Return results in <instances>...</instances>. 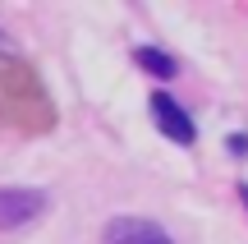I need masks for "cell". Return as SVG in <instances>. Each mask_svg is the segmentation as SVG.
Masks as SVG:
<instances>
[{
	"mask_svg": "<svg viewBox=\"0 0 248 244\" xmlns=\"http://www.w3.org/2000/svg\"><path fill=\"white\" fill-rule=\"evenodd\" d=\"M239 198H244V208H248V184H239Z\"/></svg>",
	"mask_w": 248,
	"mask_h": 244,
	"instance_id": "cell-6",
	"label": "cell"
},
{
	"mask_svg": "<svg viewBox=\"0 0 248 244\" xmlns=\"http://www.w3.org/2000/svg\"><path fill=\"white\" fill-rule=\"evenodd\" d=\"M147 111H152V120H156V129L170 138V143H179V147H188L198 138V125H193V115H188L184 106H179L170 92H152V101H147Z\"/></svg>",
	"mask_w": 248,
	"mask_h": 244,
	"instance_id": "cell-1",
	"label": "cell"
},
{
	"mask_svg": "<svg viewBox=\"0 0 248 244\" xmlns=\"http://www.w3.org/2000/svg\"><path fill=\"white\" fill-rule=\"evenodd\" d=\"M46 212L42 189H0V230H18Z\"/></svg>",
	"mask_w": 248,
	"mask_h": 244,
	"instance_id": "cell-3",
	"label": "cell"
},
{
	"mask_svg": "<svg viewBox=\"0 0 248 244\" xmlns=\"http://www.w3.org/2000/svg\"><path fill=\"white\" fill-rule=\"evenodd\" d=\"M0 51H9V42H5V33H0Z\"/></svg>",
	"mask_w": 248,
	"mask_h": 244,
	"instance_id": "cell-7",
	"label": "cell"
},
{
	"mask_svg": "<svg viewBox=\"0 0 248 244\" xmlns=\"http://www.w3.org/2000/svg\"><path fill=\"white\" fill-rule=\"evenodd\" d=\"M133 60H138V65H142L147 74H156V79H175V74H179L175 55L156 51V46H138V51H133Z\"/></svg>",
	"mask_w": 248,
	"mask_h": 244,
	"instance_id": "cell-4",
	"label": "cell"
},
{
	"mask_svg": "<svg viewBox=\"0 0 248 244\" xmlns=\"http://www.w3.org/2000/svg\"><path fill=\"white\" fill-rule=\"evenodd\" d=\"M101 244H175V240L152 217H110L101 230Z\"/></svg>",
	"mask_w": 248,
	"mask_h": 244,
	"instance_id": "cell-2",
	"label": "cell"
},
{
	"mask_svg": "<svg viewBox=\"0 0 248 244\" xmlns=\"http://www.w3.org/2000/svg\"><path fill=\"white\" fill-rule=\"evenodd\" d=\"M230 152H234V157H248V138H244V134L230 138Z\"/></svg>",
	"mask_w": 248,
	"mask_h": 244,
	"instance_id": "cell-5",
	"label": "cell"
}]
</instances>
